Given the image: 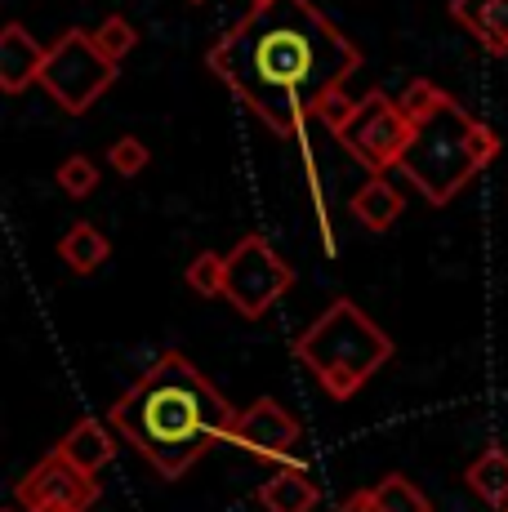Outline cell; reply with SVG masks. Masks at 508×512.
I'll return each mask as SVG.
<instances>
[{
    "instance_id": "5",
    "label": "cell",
    "mask_w": 508,
    "mask_h": 512,
    "mask_svg": "<svg viewBox=\"0 0 508 512\" xmlns=\"http://www.w3.org/2000/svg\"><path fill=\"white\" fill-rule=\"evenodd\" d=\"M121 76V63L99 54L90 32L72 27L50 45V58H45V72H41V90L63 107L67 116H85L99 98L116 85Z\"/></svg>"
},
{
    "instance_id": "18",
    "label": "cell",
    "mask_w": 508,
    "mask_h": 512,
    "mask_svg": "<svg viewBox=\"0 0 508 512\" xmlns=\"http://www.w3.org/2000/svg\"><path fill=\"white\" fill-rule=\"evenodd\" d=\"M90 36H94V45H99V54L112 58V63H121V58L139 45V32H134V23L125 14H107Z\"/></svg>"
},
{
    "instance_id": "6",
    "label": "cell",
    "mask_w": 508,
    "mask_h": 512,
    "mask_svg": "<svg viewBox=\"0 0 508 512\" xmlns=\"http://www.w3.org/2000/svg\"><path fill=\"white\" fill-rule=\"evenodd\" d=\"M330 134L344 143L348 156H357L361 170H370V179H384V170L402 165L410 147V116L384 90H366L344 116V125H335Z\"/></svg>"
},
{
    "instance_id": "14",
    "label": "cell",
    "mask_w": 508,
    "mask_h": 512,
    "mask_svg": "<svg viewBox=\"0 0 508 512\" xmlns=\"http://www.w3.org/2000/svg\"><path fill=\"white\" fill-rule=\"evenodd\" d=\"M348 210H353V219L361 223V228L388 232L397 219H402L406 201H402V192H397L388 179H370L366 187H357V196L348 201Z\"/></svg>"
},
{
    "instance_id": "26",
    "label": "cell",
    "mask_w": 508,
    "mask_h": 512,
    "mask_svg": "<svg viewBox=\"0 0 508 512\" xmlns=\"http://www.w3.org/2000/svg\"><path fill=\"white\" fill-rule=\"evenodd\" d=\"M500 512H508V508H500Z\"/></svg>"
},
{
    "instance_id": "11",
    "label": "cell",
    "mask_w": 508,
    "mask_h": 512,
    "mask_svg": "<svg viewBox=\"0 0 508 512\" xmlns=\"http://www.w3.org/2000/svg\"><path fill=\"white\" fill-rule=\"evenodd\" d=\"M451 18L486 54H508V0H451Z\"/></svg>"
},
{
    "instance_id": "22",
    "label": "cell",
    "mask_w": 508,
    "mask_h": 512,
    "mask_svg": "<svg viewBox=\"0 0 508 512\" xmlns=\"http://www.w3.org/2000/svg\"><path fill=\"white\" fill-rule=\"evenodd\" d=\"M335 512H379V508H375V495H370V490H357V495H348Z\"/></svg>"
},
{
    "instance_id": "25",
    "label": "cell",
    "mask_w": 508,
    "mask_h": 512,
    "mask_svg": "<svg viewBox=\"0 0 508 512\" xmlns=\"http://www.w3.org/2000/svg\"><path fill=\"white\" fill-rule=\"evenodd\" d=\"M192 5H201V0H192Z\"/></svg>"
},
{
    "instance_id": "2",
    "label": "cell",
    "mask_w": 508,
    "mask_h": 512,
    "mask_svg": "<svg viewBox=\"0 0 508 512\" xmlns=\"http://www.w3.org/2000/svg\"><path fill=\"white\" fill-rule=\"evenodd\" d=\"M241 410L183 352H161L107 410V423L165 481H179L214 441H228Z\"/></svg>"
},
{
    "instance_id": "13",
    "label": "cell",
    "mask_w": 508,
    "mask_h": 512,
    "mask_svg": "<svg viewBox=\"0 0 508 512\" xmlns=\"http://www.w3.org/2000/svg\"><path fill=\"white\" fill-rule=\"evenodd\" d=\"M321 499L317 481L308 477V468H277L268 481L259 486V504L263 512H312Z\"/></svg>"
},
{
    "instance_id": "23",
    "label": "cell",
    "mask_w": 508,
    "mask_h": 512,
    "mask_svg": "<svg viewBox=\"0 0 508 512\" xmlns=\"http://www.w3.org/2000/svg\"><path fill=\"white\" fill-rule=\"evenodd\" d=\"M254 5H268V0H246V9H254Z\"/></svg>"
},
{
    "instance_id": "19",
    "label": "cell",
    "mask_w": 508,
    "mask_h": 512,
    "mask_svg": "<svg viewBox=\"0 0 508 512\" xmlns=\"http://www.w3.org/2000/svg\"><path fill=\"white\" fill-rule=\"evenodd\" d=\"M223 272H228V254H214V250H205L197 254V259L188 263V285L201 294V299H223Z\"/></svg>"
},
{
    "instance_id": "8",
    "label": "cell",
    "mask_w": 508,
    "mask_h": 512,
    "mask_svg": "<svg viewBox=\"0 0 508 512\" xmlns=\"http://www.w3.org/2000/svg\"><path fill=\"white\" fill-rule=\"evenodd\" d=\"M14 499L23 512H90L99 504V481L85 477L81 468H72L58 450H50L14 486Z\"/></svg>"
},
{
    "instance_id": "16",
    "label": "cell",
    "mask_w": 508,
    "mask_h": 512,
    "mask_svg": "<svg viewBox=\"0 0 508 512\" xmlns=\"http://www.w3.org/2000/svg\"><path fill=\"white\" fill-rule=\"evenodd\" d=\"M464 481H468V490H473L482 504H491L495 512L508 508V450L486 446L482 455L468 464Z\"/></svg>"
},
{
    "instance_id": "20",
    "label": "cell",
    "mask_w": 508,
    "mask_h": 512,
    "mask_svg": "<svg viewBox=\"0 0 508 512\" xmlns=\"http://www.w3.org/2000/svg\"><path fill=\"white\" fill-rule=\"evenodd\" d=\"M54 183L63 187L72 201H81V196H90L94 187H99V165H94L90 156L76 152V156H67V161L54 170Z\"/></svg>"
},
{
    "instance_id": "15",
    "label": "cell",
    "mask_w": 508,
    "mask_h": 512,
    "mask_svg": "<svg viewBox=\"0 0 508 512\" xmlns=\"http://www.w3.org/2000/svg\"><path fill=\"white\" fill-rule=\"evenodd\" d=\"M58 259L76 272V277H90L99 272L107 259H112V241L94 228V223H72L63 236H58Z\"/></svg>"
},
{
    "instance_id": "4",
    "label": "cell",
    "mask_w": 508,
    "mask_h": 512,
    "mask_svg": "<svg viewBox=\"0 0 508 512\" xmlns=\"http://www.w3.org/2000/svg\"><path fill=\"white\" fill-rule=\"evenodd\" d=\"M393 357V339L357 308L353 299H335L295 339V361L312 370L321 392L348 401L366 388V379Z\"/></svg>"
},
{
    "instance_id": "9",
    "label": "cell",
    "mask_w": 508,
    "mask_h": 512,
    "mask_svg": "<svg viewBox=\"0 0 508 512\" xmlns=\"http://www.w3.org/2000/svg\"><path fill=\"white\" fill-rule=\"evenodd\" d=\"M299 432H304L299 419L290 415L281 401L259 397L237 415V423H232V432H228V446L246 450L254 459H268V464H277V468H299V459L290 455V450L299 446Z\"/></svg>"
},
{
    "instance_id": "7",
    "label": "cell",
    "mask_w": 508,
    "mask_h": 512,
    "mask_svg": "<svg viewBox=\"0 0 508 512\" xmlns=\"http://www.w3.org/2000/svg\"><path fill=\"white\" fill-rule=\"evenodd\" d=\"M295 285V268L268 245V236L250 232L228 250V272H223V299L237 308V317L259 321L281 294Z\"/></svg>"
},
{
    "instance_id": "12",
    "label": "cell",
    "mask_w": 508,
    "mask_h": 512,
    "mask_svg": "<svg viewBox=\"0 0 508 512\" xmlns=\"http://www.w3.org/2000/svg\"><path fill=\"white\" fill-rule=\"evenodd\" d=\"M54 450H58V455H63L72 468H81L85 477H99V472L112 464L116 441H112V432H107L99 419H81V423H72V428L58 437Z\"/></svg>"
},
{
    "instance_id": "24",
    "label": "cell",
    "mask_w": 508,
    "mask_h": 512,
    "mask_svg": "<svg viewBox=\"0 0 508 512\" xmlns=\"http://www.w3.org/2000/svg\"><path fill=\"white\" fill-rule=\"evenodd\" d=\"M0 512H18V508H0Z\"/></svg>"
},
{
    "instance_id": "17",
    "label": "cell",
    "mask_w": 508,
    "mask_h": 512,
    "mask_svg": "<svg viewBox=\"0 0 508 512\" xmlns=\"http://www.w3.org/2000/svg\"><path fill=\"white\" fill-rule=\"evenodd\" d=\"M370 495H375L379 512H433L428 495L410 477H402V472H393V477H384L379 486H370Z\"/></svg>"
},
{
    "instance_id": "21",
    "label": "cell",
    "mask_w": 508,
    "mask_h": 512,
    "mask_svg": "<svg viewBox=\"0 0 508 512\" xmlns=\"http://www.w3.org/2000/svg\"><path fill=\"white\" fill-rule=\"evenodd\" d=\"M107 165H112L121 179H134V174H143L152 165V152L143 139H134V134H121L112 147H107Z\"/></svg>"
},
{
    "instance_id": "10",
    "label": "cell",
    "mask_w": 508,
    "mask_h": 512,
    "mask_svg": "<svg viewBox=\"0 0 508 512\" xmlns=\"http://www.w3.org/2000/svg\"><path fill=\"white\" fill-rule=\"evenodd\" d=\"M45 58H50V45L36 41L23 23H5L0 27V90L23 94L27 85H41Z\"/></svg>"
},
{
    "instance_id": "1",
    "label": "cell",
    "mask_w": 508,
    "mask_h": 512,
    "mask_svg": "<svg viewBox=\"0 0 508 512\" xmlns=\"http://www.w3.org/2000/svg\"><path fill=\"white\" fill-rule=\"evenodd\" d=\"M205 67L277 139H299L312 116L335 130L353 112L344 81L361 67V49L312 0H268L210 45Z\"/></svg>"
},
{
    "instance_id": "3",
    "label": "cell",
    "mask_w": 508,
    "mask_h": 512,
    "mask_svg": "<svg viewBox=\"0 0 508 512\" xmlns=\"http://www.w3.org/2000/svg\"><path fill=\"white\" fill-rule=\"evenodd\" d=\"M397 103L410 116V147L402 156V170L428 196V205H451L500 156V134L477 121L464 103H455L442 85L415 76Z\"/></svg>"
}]
</instances>
